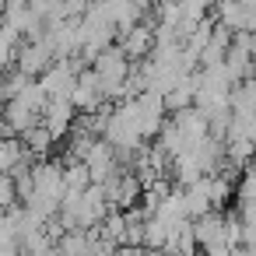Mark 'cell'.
<instances>
[{
  "label": "cell",
  "instance_id": "6da1fadb",
  "mask_svg": "<svg viewBox=\"0 0 256 256\" xmlns=\"http://www.w3.org/2000/svg\"><path fill=\"white\" fill-rule=\"evenodd\" d=\"M92 70L98 74V81H102L106 95L120 102V95H123L126 81H130V70H134V60H130V56H126V50L116 42V46H109V50L92 64Z\"/></svg>",
  "mask_w": 256,
  "mask_h": 256
},
{
  "label": "cell",
  "instance_id": "7a4b0ae2",
  "mask_svg": "<svg viewBox=\"0 0 256 256\" xmlns=\"http://www.w3.org/2000/svg\"><path fill=\"white\" fill-rule=\"evenodd\" d=\"M78 78H81V70H78L74 60H56V64H53L42 78H36V81L42 84V92H46L50 98H70L74 88H78Z\"/></svg>",
  "mask_w": 256,
  "mask_h": 256
},
{
  "label": "cell",
  "instance_id": "3957f363",
  "mask_svg": "<svg viewBox=\"0 0 256 256\" xmlns=\"http://www.w3.org/2000/svg\"><path fill=\"white\" fill-rule=\"evenodd\" d=\"M56 64V53H53V46L46 42V39H28L25 46H22V56H18V70H25L28 78H42L50 67Z\"/></svg>",
  "mask_w": 256,
  "mask_h": 256
},
{
  "label": "cell",
  "instance_id": "277c9868",
  "mask_svg": "<svg viewBox=\"0 0 256 256\" xmlns=\"http://www.w3.org/2000/svg\"><path fill=\"white\" fill-rule=\"evenodd\" d=\"M70 102L78 106V112H98V109H106L109 95H106V88H102V81H98V74H95V70H81V78H78V88H74Z\"/></svg>",
  "mask_w": 256,
  "mask_h": 256
},
{
  "label": "cell",
  "instance_id": "5b68a950",
  "mask_svg": "<svg viewBox=\"0 0 256 256\" xmlns=\"http://www.w3.org/2000/svg\"><path fill=\"white\" fill-rule=\"evenodd\" d=\"M74 116H78V106L70 98H50L46 109H42V126L60 140V137H70V130L78 123Z\"/></svg>",
  "mask_w": 256,
  "mask_h": 256
},
{
  "label": "cell",
  "instance_id": "8992f818",
  "mask_svg": "<svg viewBox=\"0 0 256 256\" xmlns=\"http://www.w3.org/2000/svg\"><path fill=\"white\" fill-rule=\"evenodd\" d=\"M120 46L126 50V56L137 64V60H148L151 53H154V46H158V36H154V25L151 22H144V25H137V28H130L123 39H120Z\"/></svg>",
  "mask_w": 256,
  "mask_h": 256
},
{
  "label": "cell",
  "instance_id": "52a82bcc",
  "mask_svg": "<svg viewBox=\"0 0 256 256\" xmlns=\"http://www.w3.org/2000/svg\"><path fill=\"white\" fill-rule=\"evenodd\" d=\"M193 232H196L200 249L210 246V242H228V218L221 210H207V214L193 218Z\"/></svg>",
  "mask_w": 256,
  "mask_h": 256
},
{
  "label": "cell",
  "instance_id": "ba28073f",
  "mask_svg": "<svg viewBox=\"0 0 256 256\" xmlns=\"http://www.w3.org/2000/svg\"><path fill=\"white\" fill-rule=\"evenodd\" d=\"M186 193V207H190V218H200L207 210H214V200H210V179H196L193 186H182Z\"/></svg>",
  "mask_w": 256,
  "mask_h": 256
},
{
  "label": "cell",
  "instance_id": "9c48e42d",
  "mask_svg": "<svg viewBox=\"0 0 256 256\" xmlns=\"http://www.w3.org/2000/svg\"><path fill=\"white\" fill-rule=\"evenodd\" d=\"M25 162H36V158L28 154L25 140H22V137H4V144H0V168H4V172H14V168L25 165Z\"/></svg>",
  "mask_w": 256,
  "mask_h": 256
},
{
  "label": "cell",
  "instance_id": "30bf717a",
  "mask_svg": "<svg viewBox=\"0 0 256 256\" xmlns=\"http://www.w3.org/2000/svg\"><path fill=\"white\" fill-rule=\"evenodd\" d=\"M238 218L242 221L256 218V168H246V176L238 182Z\"/></svg>",
  "mask_w": 256,
  "mask_h": 256
},
{
  "label": "cell",
  "instance_id": "8fae6325",
  "mask_svg": "<svg viewBox=\"0 0 256 256\" xmlns=\"http://www.w3.org/2000/svg\"><path fill=\"white\" fill-rule=\"evenodd\" d=\"M214 14H218V22L228 25L232 32H246V28H249V8L242 4V0H228V4H221Z\"/></svg>",
  "mask_w": 256,
  "mask_h": 256
},
{
  "label": "cell",
  "instance_id": "7c38bea8",
  "mask_svg": "<svg viewBox=\"0 0 256 256\" xmlns=\"http://www.w3.org/2000/svg\"><path fill=\"white\" fill-rule=\"evenodd\" d=\"M232 109H235L238 116H252V120H256V78L235 84V92H232Z\"/></svg>",
  "mask_w": 256,
  "mask_h": 256
},
{
  "label": "cell",
  "instance_id": "4fadbf2b",
  "mask_svg": "<svg viewBox=\"0 0 256 256\" xmlns=\"http://www.w3.org/2000/svg\"><path fill=\"white\" fill-rule=\"evenodd\" d=\"M22 140H25L28 154H32L36 162H42V158H50V148H53V140H56V137H53V134H50V130L39 123V126H32V130H28Z\"/></svg>",
  "mask_w": 256,
  "mask_h": 256
},
{
  "label": "cell",
  "instance_id": "5bb4252c",
  "mask_svg": "<svg viewBox=\"0 0 256 256\" xmlns=\"http://www.w3.org/2000/svg\"><path fill=\"white\" fill-rule=\"evenodd\" d=\"M204 256H235V246L232 242H210V246H204Z\"/></svg>",
  "mask_w": 256,
  "mask_h": 256
},
{
  "label": "cell",
  "instance_id": "9a60e30c",
  "mask_svg": "<svg viewBox=\"0 0 256 256\" xmlns=\"http://www.w3.org/2000/svg\"><path fill=\"white\" fill-rule=\"evenodd\" d=\"M249 168H256V158H252V165H249Z\"/></svg>",
  "mask_w": 256,
  "mask_h": 256
}]
</instances>
